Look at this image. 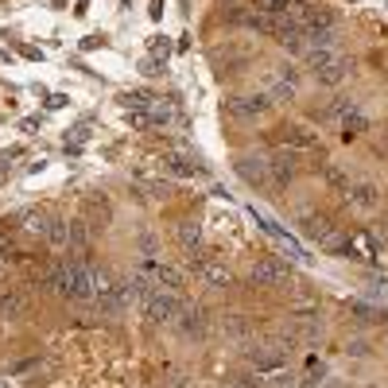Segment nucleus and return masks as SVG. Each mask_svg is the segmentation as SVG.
Here are the masks:
<instances>
[{
  "mask_svg": "<svg viewBox=\"0 0 388 388\" xmlns=\"http://www.w3.org/2000/svg\"><path fill=\"white\" fill-rule=\"evenodd\" d=\"M226 109L233 121H260L272 113V97L268 94H237L226 101Z\"/></svg>",
  "mask_w": 388,
  "mask_h": 388,
  "instance_id": "obj_1",
  "label": "nucleus"
},
{
  "mask_svg": "<svg viewBox=\"0 0 388 388\" xmlns=\"http://www.w3.org/2000/svg\"><path fill=\"white\" fill-rule=\"evenodd\" d=\"M144 315L152 318L155 326L179 323V315H183V299H179V292H167V287H160V292L152 295V303L144 307Z\"/></svg>",
  "mask_w": 388,
  "mask_h": 388,
  "instance_id": "obj_2",
  "label": "nucleus"
},
{
  "mask_svg": "<svg viewBox=\"0 0 388 388\" xmlns=\"http://www.w3.org/2000/svg\"><path fill=\"white\" fill-rule=\"evenodd\" d=\"M299 175V155L292 152V148H279V152H272V160H268V179L276 187H287L292 179Z\"/></svg>",
  "mask_w": 388,
  "mask_h": 388,
  "instance_id": "obj_3",
  "label": "nucleus"
},
{
  "mask_svg": "<svg viewBox=\"0 0 388 388\" xmlns=\"http://www.w3.org/2000/svg\"><path fill=\"white\" fill-rule=\"evenodd\" d=\"M249 279L257 287H284L287 284V268L279 260H272V257H264L253 264V272H249Z\"/></svg>",
  "mask_w": 388,
  "mask_h": 388,
  "instance_id": "obj_4",
  "label": "nucleus"
},
{
  "mask_svg": "<svg viewBox=\"0 0 388 388\" xmlns=\"http://www.w3.org/2000/svg\"><path fill=\"white\" fill-rule=\"evenodd\" d=\"M245 357H249V365L257 369V373H276V369H284V350H279V345H253V350H245Z\"/></svg>",
  "mask_w": 388,
  "mask_h": 388,
  "instance_id": "obj_5",
  "label": "nucleus"
},
{
  "mask_svg": "<svg viewBox=\"0 0 388 388\" xmlns=\"http://www.w3.org/2000/svg\"><path fill=\"white\" fill-rule=\"evenodd\" d=\"M233 171L245 179L249 187H260L264 179H268V160H260V155H237Z\"/></svg>",
  "mask_w": 388,
  "mask_h": 388,
  "instance_id": "obj_6",
  "label": "nucleus"
},
{
  "mask_svg": "<svg viewBox=\"0 0 388 388\" xmlns=\"http://www.w3.org/2000/svg\"><path fill=\"white\" fill-rule=\"evenodd\" d=\"M28 315V295L16 287H0V318H23Z\"/></svg>",
  "mask_w": 388,
  "mask_h": 388,
  "instance_id": "obj_7",
  "label": "nucleus"
},
{
  "mask_svg": "<svg viewBox=\"0 0 388 388\" xmlns=\"http://www.w3.org/2000/svg\"><path fill=\"white\" fill-rule=\"evenodd\" d=\"M345 74H350V62H345L342 55L334 51V55H330V59H326V62H323V66H318V70H315V78L323 82V86H338V82H342Z\"/></svg>",
  "mask_w": 388,
  "mask_h": 388,
  "instance_id": "obj_8",
  "label": "nucleus"
},
{
  "mask_svg": "<svg viewBox=\"0 0 388 388\" xmlns=\"http://www.w3.org/2000/svg\"><path fill=\"white\" fill-rule=\"evenodd\" d=\"M299 229H303V237H307V241H318L323 245L330 233H334V229H330V218L326 214H307V218L299 221Z\"/></svg>",
  "mask_w": 388,
  "mask_h": 388,
  "instance_id": "obj_9",
  "label": "nucleus"
},
{
  "mask_svg": "<svg viewBox=\"0 0 388 388\" xmlns=\"http://www.w3.org/2000/svg\"><path fill=\"white\" fill-rule=\"evenodd\" d=\"M287 148L292 152H311V148H318V132H311L307 125H292L287 128Z\"/></svg>",
  "mask_w": 388,
  "mask_h": 388,
  "instance_id": "obj_10",
  "label": "nucleus"
},
{
  "mask_svg": "<svg viewBox=\"0 0 388 388\" xmlns=\"http://www.w3.org/2000/svg\"><path fill=\"white\" fill-rule=\"evenodd\" d=\"M198 279H202V284H210V287H229V268L214 257V260H206L202 268H198Z\"/></svg>",
  "mask_w": 388,
  "mask_h": 388,
  "instance_id": "obj_11",
  "label": "nucleus"
},
{
  "mask_svg": "<svg viewBox=\"0 0 388 388\" xmlns=\"http://www.w3.org/2000/svg\"><path fill=\"white\" fill-rule=\"evenodd\" d=\"M155 284H160V287H167V292H183V284H187V279H183V272H179L175 268V264H155Z\"/></svg>",
  "mask_w": 388,
  "mask_h": 388,
  "instance_id": "obj_12",
  "label": "nucleus"
},
{
  "mask_svg": "<svg viewBox=\"0 0 388 388\" xmlns=\"http://www.w3.org/2000/svg\"><path fill=\"white\" fill-rule=\"evenodd\" d=\"M350 202L357 206V210H373V206L381 202V191H377L373 183H357V187H350Z\"/></svg>",
  "mask_w": 388,
  "mask_h": 388,
  "instance_id": "obj_13",
  "label": "nucleus"
},
{
  "mask_svg": "<svg viewBox=\"0 0 388 388\" xmlns=\"http://www.w3.org/2000/svg\"><path fill=\"white\" fill-rule=\"evenodd\" d=\"M47 241H51L55 249H66V245H70V221H66V218H51V221H47Z\"/></svg>",
  "mask_w": 388,
  "mask_h": 388,
  "instance_id": "obj_14",
  "label": "nucleus"
},
{
  "mask_svg": "<svg viewBox=\"0 0 388 388\" xmlns=\"http://www.w3.org/2000/svg\"><path fill=\"white\" fill-rule=\"evenodd\" d=\"M179 326H183L187 338H202V334H206V315H202V311H187V307H183Z\"/></svg>",
  "mask_w": 388,
  "mask_h": 388,
  "instance_id": "obj_15",
  "label": "nucleus"
},
{
  "mask_svg": "<svg viewBox=\"0 0 388 388\" xmlns=\"http://www.w3.org/2000/svg\"><path fill=\"white\" fill-rule=\"evenodd\" d=\"M163 167H167L171 175H183V179H194V175H202V167H198V163H191V160H187V155H167V160H163Z\"/></svg>",
  "mask_w": 388,
  "mask_h": 388,
  "instance_id": "obj_16",
  "label": "nucleus"
},
{
  "mask_svg": "<svg viewBox=\"0 0 388 388\" xmlns=\"http://www.w3.org/2000/svg\"><path fill=\"white\" fill-rule=\"evenodd\" d=\"M179 245L183 249H198L202 245V226L198 221H179Z\"/></svg>",
  "mask_w": 388,
  "mask_h": 388,
  "instance_id": "obj_17",
  "label": "nucleus"
},
{
  "mask_svg": "<svg viewBox=\"0 0 388 388\" xmlns=\"http://www.w3.org/2000/svg\"><path fill=\"white\" fill-rule=\"evenodd\" d=\"M323 179H326L330 187H334L338 194H350V175H345L338 163H326V167H323Z\"/></svg>",
  "mask_w": 388,
  "mask_h": 388,
  "instance_id": "obj_18",
  "label": "nucleus"
},
{
  "mask_svg": "<svg viewBox=\"0 0 388 388\" xmlns=\"http://www.w3.org/2000/svg\"><path fill=\"white\" fill-rule=\"evenodd\" d=\"M20 221H23V233L47 237V218H43L39 210H23V214H20Z\"/></svg>",
  "mask_w": 388,
  "mask_h": 388,
  "instance_id": "obj_19",
  "label": "nucleus"
},
{
  "mask_svg": "<svg viewBox=\"0 0 388 388\" xmlns=\"http://www.w3.org/2000/svg\"><path fill=\"white\" fill-rule=\"evenodd\" d=\"M361 132H369V121L361 117V113H353V117L342 121V140H357Z\"/></svg>",
  "mask_w": 388,
  "mask_h": 388,
  "instance_id": "obj_20",
  "label": "nucleus"
},
{
  "mask_svg": "<svg viewBox=\"0 0 388 388\" xmlns=\"http://www.w3.org/2000/svg\"><path fill=\"white\" fill-rule=\"evenodd\" d=\"M353 113H361V109H357V101H353V97H338V101L330 105V117H338V121L353 117Z\"/></svg>",
  "mask_w": 388,
  "mask_h": 388,
  "instance_id": "obj_21",
  "label": "nucleus"
},
{
  "mask_svg": "<svg viewBox=\"0 0 388 388\" xmlns=\"http://www.w3.org/2000/svg\"><path fill=\"white\" fill-rule=\"evenodd\" d=\"M272 105H276V101H292V97H295V86H287V82H279V78H272Z\"/></svg>",
  "mask_w": 388,
  "mask_h": 388,
  "instance_id": "obj_22",
  "label": "nucleus"
},
{
  "mask_svg": "<svg viewBox=\"0 0 388 388\" xmlns=\"http://www.w3.org/2000/svg\"><path fill=\"white\" fill-rule=\"evenodd\" d=\"M268 388H299V377H295V373H284V369H276V373L268 377Z\"/></svg>",
  "mask_w": 388,
  "mask_h": 388,
  "instance_id": "obj_23",
  "label": "nucleus"
},
{
  "mask_svg": "<svg viewBox=\"0 0 388 388\" xmlns=\"http://www.w3.org/2000/svg\"><path fill=\"white\" fill-rule=\"evenodd\" d=\"M272 78H279V82H287V86H299V70H295L292 62H279L276 70H272Z\"/></svg>",
  "mask_w": 388,
  "mask_h": 388,
  "instance_id": "obj_24",
  "label": "nucleus"
},
{
  "mask_svg": "<svg viewBox=\"0 0 388 388\" xmlns=\"http://www.w3.org/2000/svg\"><path fill=\"white\" fill-rule=\"evenodd\" d=\"M226 330H229V334H237V338L249 334V318H245V315H226Z\"/></svg>",
  "mask_w": 388,
  "mask_h": 388,
  "instance_id": "obj_25",
  "label": "nucleus"
},
{
  "mask_svg": "<svg viewBox=\"0 0 388 388\" xmlns=\"http://www.w3.org/2000/svg\"><path fill=\"white\" fill-rule=\"evenodd\" d=\"M233 388H268V381H264L260 373H241V377L233 381Z\"/></svg>",
  "mask_w": 388,
  "mask_h": 388,
  "instance_id": "obj_26",
  "label": "nucleus"
},
{
  "mask_svg": "<svg viewBox=\"0 0 388 388\" xmlns=\"http://www.w3.org/2000/svg\"><path fill=\"white\" fill-rule=\"evenodd\" d=\"M0 279H8V260L0 257Z\"/></svg>",
  "mask_w": 388,
  "mask_h": 388,
  "instance_id": "obj_27",
  "label": "nucleus"
},
{
  "mask_svg": "<svg viewBox=\"0 0 388 388\" xmlns=\"http://www.w3.org/2000/svg\"><path fill=\"white\" fill-rule=\"evenodd\" d=\"M229 388H233V384H229Z\"/></svg>",
  "mask_w": 388,
  "mask_h": 388,
  "instance_id": "obj_28",
  "label": "nucleus"
}]
</instances>
